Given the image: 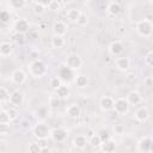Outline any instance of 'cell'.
<instances>
[{"label": "cell", "instance_id": "6da1fadb", "mask_svg": "<svg viewBox=\"0 0 153 153\" xmlns=\"http://www.w3.org/2000/svg\"><path fill=\"white\" fill-rule=\"evenodd\" d=\"M29 73L33 78H42L47 74V65L39 59L33 60L29 66Z\"/></svg>", "mask_w": 153, "mask_h": 153}, {"label": "cell", "instance_id": "7a4b0ae2", "mask_svg": "<svg viewBox=\"0 0 153 153\" xmlns=\"http://www.w3.org/2000/svg\"><path fill=\"white\" fill-rule=\"evenodd\" d=\"M136 32L141 37H149L153 33V22L149 19H141L136 23Z\"/></svg>", "mask_w": 153, "mask_h": 153}, {"label": "cell", "instance_id": "3957f363", "mask_svg": "<svg viewBox=\"0 0 153 153\" xmlns=\"http://www.w3.org/2000/svg\"><path fill=\"white\" fill-rule=\"evenodd\" d=\"M50 133H51V129L47 123H44V121H39L33 127V130H32V134L37 140H47L50 136Z\"/></svg>", "mask_w": 153, "mask_h": 153}, {"label": "cell", "instance_id": "277c9868", "mask_svg": "<svg viewBox=\"0 0 153 153\" xmlns=\"http://www.w3.org/2000/svg\"><path fill=\"white\" fill-rule=\"evenodd\" d=\"M129 106L130 104L128 103L127 98L120 97L117 99H115V105H114V110L116 111L117 115H126L129 111Z\"/></svg>", "mask_w": 153, "mask_h": 153}, {"label": "cell", "instance_id": "5b68a950", "mask_svg": "<svg viewBox=\"0 0 153 153\" xmlns=\"http://www.w3.org/2000/svg\"><path fill=\"white\" fill-rule=\"evenodd\" d=\"M66 66L69 67L71 69H73L74 72H76L78 69L81 68V66H82V60H81V57H80L79 55L72 54V55H69V56L66 59Z\"/></svg>", "mask_w": 153, "mask_h": 153}, {"label": "cell", "instance_id": "8992f818", "mask_svg": "<svg viewBox=\"0 0 153 153\" xmlns=\"http://www.w3.org/2000/svg\"><path fill=\"white\" fill-rule=\"evenodd\" d=\"M152 145H153V137L151 136H142L139 142H137V152H151V148H152Z\"/></svg>", "mask_w": 153, "mask_h": 153}, {"label": "cell", "instance_id": "52a82bcc", "mask_svg": "<svg viewBox=\"0 0 153 153\" xmlns=\"http://www.w3.org/2000/svg\"><path fill=\"white\" fill-rule=\"evenodd\" d=\"M67 136H68V131H67V129H65V128L59 127V128L51 129L50 137H51L54 141H56V142H62V141H65V140L67 139Z\"/></svg>", "mask_w": 153, "mask_h": 153}, {"label": "cell", "instance_id": "ba28073f", "mask_svg": "<svg viewBox=\"0 0 153 153\" xmlns=\"http://www.w3.org/2000/svg\"><path fill=\"white\" fill-rule=\"evenodd\" d=\"M26 80V73L20 69V68H16L12 73H11V81L16 85H23Z\"/></svg>", "mask_w": 153, "mask_h": 153}, {"label": "cell", "instance_id": "9c48e42d", "mask_svg": "<svg viewBox=\"0 0 153 153\" xmlns=\"http://www.w3.org/2000/svg\"><path fill=\"white\" fill-rule=\"evenodd\" d=\"M114 105H115V99L112 97H110V96H103L99 99V108L104 112L114 110Z\"/></svg>", "mask_w": 153, "mask_h": 153}, {"label": "cell", "instance_id": "30bf717a", "mask_svg": "<svg viewBox=\"0 0 153 153\" xmlns=\"http://www.w3.org/2000/svg\"><path fill=\"white\" fill-rule=\"evenodd\" d=\"M13 29L16 32H19V33H26L30 29V24L27 22V19L25 18H19L14 22L13 24Z\"/></svg>", "mask_w": 153, "mask_h": 153}, {"label": "cell", "instance_id": "8fae6325", "mask_svg": "<svg viewBox=\"0 0 153 153\" xmlns=\"http://www.w3.org/2000/svg\"><path fill=\"white\" fill-rule=\"evenodd\" d=\"M53 33H54V36H62V37H65V35L67 33V30H68V26H67V24L65 23V22H62V20H57V22H55L54 24H53Z\"/></svg>", "mask_w": 153, "mask_h": 153}, {"label": "cell", "instance_id": "7c38bea8", "mask_svg": "<svg viewBox=\"0 0 153 153\" xmlns=\"http://www.w3.org/2000/svg\"><path fill=\"white\" fill-rule=\"evenodd\" d=\"M123 50H124V45L120 41H114L109 45V53L112 56H120L123 53Z\"/></svg>", "mask_w": 153, "mask_h": 153}, {"label": "cell", "instance_id": "4fadbf2b", "mask_svg": "<svg viewBox=\"0 0 153 153\" xmlns=\"http://www.w3.org/2000/svg\"><path fill=\"white\" fill-rule=\"evenodd\" d=\"M116 68L121 72H127L129 68H130V59L127 57V56H121V57H117L116 59Z\"/></svg>", "mask_w": 153, "mask_h": 153}, {"label": "cell", "instance_id": "5bb4252c", "mask_svg": "<svg viewBox=\"0 0 153 153\" xmlns=\"http://www.w3.org/2000/svg\"><path fill=\"white\" fill-rule=\"evenodd\" d=\"M8 102H10V104L12 106H19L24 102V96H23V93L20 91H13L11 93V96H10V100Z\"/></svg>", "mask_w": 153, "mask_h": 153}, {"label": "cell", "instance_id": "9a60e30c", "mask_svg": "<svg viewBox=\"0 0 153 153\" xmlns=\"http://www.w3.org/2000/svg\"><path fill=\"white\" fill-rule=\"evenodd\" d=\"M66 115H67L69 118H72V120H76V118L80 117L81 110H80L79 105H76V104H71V105H68L67 109H66Z\"/></svg>", "mask_w": 153, "mask_h": 153}, {"label": "cell", "instance_id": "2e32d148", "mask_svg": "<svg viewBox=\"0 0 153 153\" xmlns=\"http://www.w3.org/2000/svg\"><path fill=\"white\" fill-rule=\"evenodd\" d=\"M134 117H135V120L137 122H146L149 118V111H148V109L146 106H141L135 111Z\"/></svg>", "mask_w": 153, "mask_h": 153}, {"label": "cell", "instance_id": "e0dca14e", "mask_svg": "<svg viewBox=\"0 0 153 153\" xmlns=\"http://www.w3.org/2000/svg\"><path fill=\"white\" fill-rule=\"evenodd\" d=\"M13 51V45L8 41H2L0 43V56L1 57H7L12 54Z\"/></svg>", "mask_w": 153, "mask_h": 153}, {"label": "cell", "instance_id": "ac0fdd59", "mask_svg": "<svg viewBox=\"0 0 153 153\" xmlns=\"http://www.w3.org/2000/svg\"><path fill=\"white\" fill-rule=\"evenodd\" d=\"M127 100H128V103L130 104V105H137V104H140L141 102H142V96L140 94V92L139 91H130L128 94H127Z\"/></svg>", "mask_w": 153, "mask_h": 153}, {"label": "cell", "instance_id": "d6986e66", "mask_svg": "<svg viewBox=\"0 0 153 153\" xmlns=\"http://www.w3.org/2000/svg\"><path fill=\"white\" fill-rule=\"evenodd\" d=\"M99 149L102 152H104V153H112V152H115V149H116V142H115V140H112L110 137L109 140L103 141V143L100 145Z\"/></svg>", "mask_w": 153, "mask_h": 153}, {"label": "cell", "instance_id": "ffe728a7", "mask_svg": "<svg viewBox=\"0 0 153 153\" xmlns=\"http://www.w3.org/2000/svg\"><path fill=\"white\" fill-rule=\"evenodd\" d=\"M87 143H88V137L86 135H76L73 139V146L79 148V149L85 148Z\"/></svg>", "mask_w": 153, "mask_h": 153}, {"label": "cell", "instance_id": "44dd1931", "mask_svg": "<svg viewBox=\"0 0 153 153\" xmlns=\"http://www.w3.org/2000/svg\"><path fill=\"white\" fill-rule=\"evenodd\" d=\"M81 13H82V12H81L79 8L72 7V8H69V10L67 11L66 17H67V19H68L71 23H76V20H78L79 17L81 16Z\"/></svg>", "mask_w": 153, "mask_h": 153}, {"label": "cell", "instance_id": "7402d4cb", "mask_svg": "<svg viewBox=\"0 0 153 153\" xmlns=\"http://www.w3.org/2000/svg\"><path fill=\"white\" fill-rule=\"evenodd\" d=\"M54 92H55V94H56V96H59L62 100L68 99V98H69V96H71V88H69L67 85H61V86H60V87H57Z\"/></svg>", "mask_w": 153, "mask_h": 153}, {"label": "cell", "instance_id": "603a6c76", "mask_svg": "<svg viewBox=\"0 0 153 153\" xmlns=\"http://www.w3.org/2000/svg\"><path fill=\"white\" fill-rule=\"evenodd\" d=\"M27 0H7V5L13 11H20L26 6Z\"/></svg>", "mask_w": 153, "mask_h": 153}, {"label": "cell", "instance_id": "cb8c5ba5", "mask_svg": "<svg viewBox=\"0 0 153 153\" xmlns=\"http://www.w3.org/2000/svg\"><path fill=\"white\" fill-rule=\"evenodd\" d=\"M108 13L112 17H117L120 13H121V6L118 2L116 1H112L108 5Z\"/></svg>", "mask_w": 153, "mask_h": 153}, {"label": "cell", "instance_id": "d4e9b609", "mask_svg": "<svg viewBox=\"0 0 153 153\" xmlns=\"http://www.w3.org/2000/svg\"><path fill=\"white\" fill-rule=\"evenodd\" d=\"M73 73H74V71L66 66V67H62V68L60 69V74H59V76H60L62 80H67V81H69V80L73 78Z\"/></svg>", "mask_w": 153, "mask_h": 153}, {"label": "cell", "instance_id": "484cf974", "mask_svg": "<svg viewBox=\"0 0 153 153\" xmlns=\"http://www.w3.org/2000/svg\"><path fill=\"white\" fill-rule=\"evenodd\" d=\"M88 82H90V80H88V78H87L85 74H79V75H76V76L74 78V84H75L78 87H80V88L86 87V86L88 85Z\"/></svg>", "mask_w": 153, "mask_h": 153}, {"label": "cell", "instance_id": "4316f807", "mask_svg": "<svg viewBox=\"0 0 153 153\" xmlns=\"http://www.w3.org/2000/svg\"><path fill=\"white\" fill-rule=\"evenodd\" d=\"M49 116V110L47 106H39L36 111H35V117L38 121H44L47 117Z\"/></svg>", "mask_w": 153, "mask_h": 153}, {"label": "cell", "instance_id": "83f0119b", "mask_svg": "<svg viewBox=\"0 0 153 153\" xmlns=\"http://www.w3.org/2000/svg\"><path fill=\"white\" fill-rule=\"evenodd\" d=\"M66 44V41H65V37L62 36H54L51 38V47L54 49H61L63 48Z\"/></svg>", "mask_w": 153, "mask_h": 153}, {"label": "cell", "instance_id": "f1b7e54d", "mask_svg": "<svg viewBox=\"0 0 153 153\" xmlns=\"http://www.w3.org/2000/svg\"><path fill=\"white\" fill-rule=\"evenodd\" d=\"M88 143H90L92 147H94V148H99L100 145L103 143V140H102V137H100L99 134H94L93 136H91V137L88 139Z\"/></svg>", "mask_w": 153, "mask_h": 153}, {"label": "cell", "instance_id": "f546056e", "mask_svg": "<svg viewBox=\"0 0 153 153\" xmlns=\"http://www.w3.org/2000/svg\"><path fill=\"white\" fill-rule=\"evenodd\" d=\"M61 102H62V99L59 96H56L55 93L49 97V106L51 109H57L61 105Z\"/></svg>", "mask_w": 153, "mask_h": 153}, {"label": "cell", "instance_id": "4dcf8cb0", "mask_svg": "<svg viewBox=\"0 0 153 153\" xmlns=\"http://www.w3.org/2000/svg\"><path fill=\"white\" fill-rule=\"evenodd\" d=\"M10 123H11V118H10V116H8L7 110L1 109V110H0V124H1V126H7V124H10Z\"/></svg>", "mask_w": 153, "mask_h": 153}, {"label": "cell", "instance_id": "1f68e13d", "mask_svg": "<svg viewBox=\"0 0 153 153\" xmlns=\"http://www.w3.org/2000/svg\"><path fill=\"white\" fill-rule=\"evenodd\" d=\"M62 85V79L60 78V76H51L50 79H49V86L55 91L57 87H60Z\"/></svg>", "mask_w": 153, "mask_h": 153}, {"label": "cell", "instance_id": "d6a6232c", "mask_svg": "<svg viewBox=\"0 0 153 153\" xmlns=\"http://www.w3.org/2000/svg\"><path fill=\"white\" fill-rule=\"evenodd\" d=\"M42 148H43V146L41 143L31 142L27 146V152L29 153H42Z\"/></svg>", "mask_w": 153, "mask_h": 153}, {"label": "cell", "instance_id": "836d02e7", "mask_svg": "<svg viewBox=\"0 0 153 153\" xmlns=\"http://www.w3.org/2000/svg\"><path fill=\"white\" fill-rule=\"evenodd\" d=\"M10 96H11V93L8 92V90H7L6 87L1 86V87H0V102H1V103L8 102V100H10Z\"/></svg>", "mask_w": 153, "mask_h": 153}, {"label": "cell", "instance_id": "e575fe53", "mask_svg": "<svg viewBox=\"0 0 153 153\" xmlns=\"http://www.w3.org/2000/svg\"><path fill=\"white\" fill-rule=\"evenodd\" d=\"M7 112H8V116H10V118H11V122H14V121L18 118V116H19V112H18V110H17L14 106L7 109Z\"/></svg>", "mask_w": 153, "mask_h": 153}, {"label": "cell", "instance_id": "d590c367", "mask_svg": "<svg viewBox=\"0 0 153 153\" xmlns=\"http://www.w3.org/2000/svg\"><path fill=\"white\" fill-rule=\"evenodd\" d=\"M60 7H61V5H60V2L57 0H51L49 6H48V10L51 11V12H59Z\"/></svg>", "mask_w": 153, "mask_h": 153}, {"label": "cell", "instance_id": "8d00e7d4", "mask_svg": "<svg viewBox=\"0 0 153 153\" xmlns=\"http://www.w3.org/2000/svg\"><path fill=\"white\" fill-rule=\"evenodd\" d=\"M10 19H11V14H10V12H8L7 10H2V11L0 12V20H1V23L6 24V23L10 22Z\"/></svg>", "mask_w": 153, "mask_h": 153}, {"label": "cell", "instance_id": "74e56055", "mask_svg": "<svg viewBox=\"0 0 153 153\" xmlns=\"http://www.w3.org/2000/svg\"><path fill=\"white\" fill-rule=\"evenodd\" d=\"M45 8H47V7H44V6L39 5V4H35V6H33L32 11H33V13H35L36 16H42V14H44Z\"/></svg>", "mask_w": 153, "mask_h": 153}, {"label": "cell", "instance_id": "f35d334b", "mask_svg": "<svg viewBox=\"0 0 153 153\" xmlns=\"http://www.w3.org/2000/svg\"><path fill=\"white\" fill-rule=\"evenodd\" d=\"M87 23H88V18H87V16L84 14V13H81V16L79 17V19L76 20V24H78L79 26H86Z\"/></svg>", "mask_w": 153, "mask_h": 153}, {"label": "cell", "instance_id": "ab89813d", "mask_svg": "<svg viewBox=\"0 0 153 153\" xmlns=\"http://www.w3.org/2000/svg\"><path fill=\"white\" fill-rule=\"evenodd\" d=\"M145 62H146L147 66H149V67L153 68V50L149 51V53L146 55V57H145Z\"/></svg>", "mask_w": 153, "mask_h": 153}, {"label": "cell", "instance_id": "60d3db41", "mask_svg": "<svg viewBox=\"0 0 153 153\" xmlns=\"http://www.w3.org/2000/svg\"><path fill=\"white\" fill-rule=\"evenodd\" d=\"M14 41H16V43H17V44L22 45V44L24 43V41H25V38H24V33H19V32H16V36H14Z\"/></svg>", "mask_w": 153, "mask_h": 153}, {"label": "cell", "instance_id": "b9f144b4", "mask_svg": "<svg viewBox=\"0 0 153 153\" xmlns=\"http://www.w3.org/2000/svg\"><path fill=\"white\" fill-rule=\"evenodd\" d=\"M114 131H115V134L122 135L124 133V126L123 124H115L114 126Z\"/></svg>", "mask_w": 153, "mask_h": 153}, {"label": "cell", "instance_id": "7bdbcfd3", "mask_svg": "<svg viewBox=\"0 0 153 153\" xmlns=\"http://www.w3.org/2000/svg\"><path fill=\"white\" fill-rule=\"evenodd\" d=\"M50 1H51V0H35V2H36V4H39V5H42V6L47 7V8H48V6H49Z\"/></svg>", "mask_w": 153, "mask_h": 153}, {"label": "cell", "instance_id": "ee69618b", "mask_svg": "<svg viewBox=\"0 0 153 153\" xmlns=\"http://www.w3.org/2000/svg\"><path fill=\"white\" fill-rule=\"evenodd\" d=\"M99 135H100V137H102V140H103V141H106V140H109V139H110V135H109L106 131H105V133H102V134H99Z\"/></svg>", "mask_w": 153, "mask_h": 153}, {"label": "cell", "instance_id": "f6af8a7d", "mask_svg": "<svg viewBox=\"0 0 153 153\" xmlns=\"http://www.w3.org/2000/svg\"><path fill=\"white\" fill-rule=\"evenodd\" d=\"M94 134H96V133H94L92 129H88V130H87V133H86V136L90 139V137H91V136H93Z\"/></svg>", "mask_w": 153, "mask_h": 153}, {"label": "cell", "instance_id": "bcb514c9", "mask_svg": "<svg viewBox=\"0 0 153 153\" xmlns=\"http://www.w3.org/2000/svg\"><path fill=\"white\" fill-rule=\"evenodd\" d=\"M27 124H30V123H27L26 121H23V122H22V127H24V128H26V127H27Z\"/></svg>", "mask_w": 153, "mask_h": 153}, {"label": "cell", "instance_id": "7dc6e473", "mask_svg": "<svg viewBox=\"0 0 153 153\" xmlns=\"http://www.w3.org/2000/svg\"><path fill=\"white\" fill-rule=\"evenodd\" d=\"M61 1H62L63 4H69V2H72L73 0H61Z\"/></svg>", "mask_w": 153, "mask_h": 153}, {"label": "cell", "instance_id": "c3c4849f", "mask_svg": "<svg viewBox=\"0 0 153 153\" xmlns=\"http://www.w3.org/2000/svg\"><path fill=\"white\" fill-rule=\"evenodd\" d=\"M151 79H152V81H153V68H152V72H151Z\"/></svg>", "mask_w": 153, "mask_h": 153}, {"label": "cell", "instance_id": "681fc988", "mask_svg": "<svg viewBox=\"0 0 153 153\" xmlns=\"http://www.w3.org/2000/svg\"><path fill=\"white\" fill-rule=\"evenodd\" d=\"M151 152H153V145H152V148H151Z\"/></svg>", "mask_w": 153, "mask_h": 153}, {"label": "cell", "instance_id": "f907efd6", "mask_svg": "<svg viewBox=\"0 0 153 153\" xmlns=\"http://www.w3.org/2000/svg\"><path fill=\"white\" fill-rule=\"evenodd\" d=\"M149 2H151V4H153V0H149Z\"/></svg>", "mask_w": 153, "mask_h": 153}]
</instances>
